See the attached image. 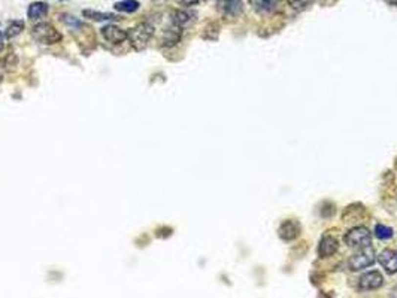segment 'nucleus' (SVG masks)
Listing matches in <instances>:
<instances>
[{
	"label": "nucleus",
	"mask_w": 397,
	"mask_h": 298,
	"mask_svg": "<svg viewBox=\"0 0 397 298\" xmlns=\"http://www.w3.org/2000/svg\"><path fill=\"white\" fill-rule=\"evenodd\" d=\"M153 35H154V25H151L150 22H140L129 32L127 41H129V43L132 45L133 49L142 51V49L147 48V45L151 41Z\"/></svg>",
	"instance_id": "nucleus-1"
},
{
	"label": "nucleus",
	"mask_w": 397,
	"mask_h": 298,
	"mask_svg": "<svg viewBox=\"0 0 397 298\" xmlns=\"http://www.w3.org/2000/svg\"><path fill=\"white\" fill-rule=\"evenodd\" d=\"M32 36L44 45H54L62 41V33L49 22L36 24L32 28Z\"/></svg>",
	"instance_id": "nucleus-2"
},
{
	"label": "nucleus",
	"mask_w": 397,
	"mask_h": 298,
	"mask_svg": "<svg viewBox=\"0 0 397 298\" xmlns=\"http://www.w3.org/2000/svg\"><path fill=\"white\" fill-rule=\"evenodd\" d=\"M345 243L350 246V248H354V249H361V248H366V246H371L372 243V234L367 228L364 227H354L351 228L345 237H344Z\"/></svg>",
	"instance_id": "nucleus-3"
},
{
	"label": "nucleus",
	"mask_w": 397,
	"mask_h": 298,
	"mask_svg": "<svg viewBox=\"0 0 397 298\" xmlns=\"http://www.w3.org/2000/svg\"><path fill=\"white\" fill-rule=\"evenodd\" d=\"M375 261H376L375 251L371 246H366V248H361L360 252L354 254L348 259V267L351 268L353 272H358V270H363V268L374 265Z\"/></svg>",
	"instance_id": "nucleus-4"
},
{
	"label": "nucleus",
	"mask_w": 397,
	"mask_h": 298,
	"mask_svg": "<svg viewBox=\"0 0 397 298\" xmlns=\"http://www.w3.org/2000/svg\"><path fill=\"white\" fill-rule=\"evenodd\" d=\"M102 36L105 41H108L112 45H120L123 42L127 41L129 38V32H126L124 28L113 25V24H108L102 28Z\"/></svg>",
	"instance_id": "nucleus-5"
},
{
	"label": "nucleus",
	"mask_w": 397,
	"mask_h": 298,
	"mask_svg": "<svg viewBox=\"0 0 397 298\" xmlns=\"http://www.w3.org/2000/svg\"><path fill=\"white\" fill-rule=\"evenodd\" d=\"M384 285V277L379 272H367L358 279V288L361 291H376Z\"/></svg>",
	"instance_id": "nucleus-6"
},
{
	"label": "nucleus",
	"mask_w": 397,
	"mask_h": 298,
	"mask_svg": "<svg viewBox=\"0 0 397 298\" xmlns=\"http://www.w3.org/2000/svg\"><path fill=\"white\" fill-rule=\"evenodd\" d=\"M181 36H182V28L172 22V25L167 27L163 32L161 39H160V45L163 48H174L181 41Z\"/></svg>",
	"instance_id": "nucleus-7"
},
{
	"label": "nucleus",
	"mask_w": 397,
	"mask_h": 298,
	"mask_svg": "<svg viewBox=\"0 0 397 298\" xmlns=\"http://www.w3.org/2000/svg\"><path fill=\"white\" fill-rule=\"evenodd\" d=\"M278 234L279 237L282 238V240H286V242H291L294 240V238L299 237L300 234V224L294 219H287V221H284L278 230Z\"/></svg>",
	"instance_id": "nucleus-8"
},
{
	"label": "nucleus",
	"mask_w": 397,
	"mask_h": 298,
	"mask_svg": "<svg viewBox=\"0 0 397 298\" xmlns=\"http://www.w3.org/2000/svg\"><path fill=\"white\" fill-rule=\"evenodd\" d=\"M379 264L385 268L388 275L397 273V249H385L378 256Z\"/></svg>",
	"instance_id": "nucleus-9"
},
{
	"label": "nucleus",
	"mask_w": 397,
	"mask_h": 298,
	"mask_svg": "<svg viewBox=\"0 0 397 298\" xmlns=\"http://www.w3.org/2000/svg\"><path fill=\"white\" fill-rule=\"evenodd\" d=\"M217 8L227 17H236L242 12L243 3L242 0H218Z\"/></svg>",
	"instance_id": "nucleus-10"
},
{
	"label": "nucleus",
	"mask_w": 397,
	"mask_h": 298,
	"mask_svg": "<svg viewBox=\"0 0 397 298\" xmlns=\"http://www.w3.org/2000/svg\"><path fill=\"white\" fill-rule=\"evenodd\" d=\"M339 249V242L337 238L331 237V235H326L323 237V240L320 242V246H318V255L321 258H327V256H331L337 252Z\"/></svg>",
	"instance_id": "nucleus-11"
},
{
	"label": "nucleus",
	"mask_w": 397,
	"mask_h": 298,
	"mask_svg": "<svg viewBox=\"0 0 397 298\" xmlns=\"http://www.w3.org/2000/svg\"><path fill=\"white\" fill-rule=\"evenodd\" d=\"M279 0H249V5L259 14H270L276 9Z\"/></svg>",
	"instance_id": "nucleus-12"
},
{
	"label": "nucleus",
	"mask_w": 397,
	"mask_h": 298,
	"mask_svg": "<svg viewBox=\"0 0 397 298\" xmlns=\"http://www.w3.org/2000/svg\"><path fill=\"white\" fill-rule=\"evenodd\" d=\"M48 14V5L44 2H35L28 6L27 9V17L30 20H41L42 17H45Z\"/></svg>",
	"instance_id": "nucleus-13"
},
{
	"label": "nucleus",
	"mask_w": 397,
	"mask_h": 298,
	"mask_svg": "<svg viewBox=\"0 0 397 298\" xmlns=\"http://www.w3.org/2000/svg\"><path fill=\"white\" fill-rule=\"evenodd\" d=\"M82 15L85 18H88V20H93V21H112V20H117L115 14L100 12V11H94V9H84Z\"/></svg>",
	"instance_id": "nucleus-14"
},
{
	"label": "nucleus",
	"mask_w": 397,
	"mask_h": 298,
	"mask_svg": "<svg viewBox=\"0 0 397 298\" xmlns=\"http://www.w3.org/2000/svg\"><path fill=\"white\" fill-rule=\"evenodd\" d=\"M194 20V14L188 11H175L172 14V22L178 27H187L191 21Z\"/></svg>",
	"instance_id": "nucleus-15"
},
{
	"label": "nucleus",
	"mask_w": 397,
	"mask_h": 298,
	"mask_svg": "<svg viewBox=\"0 0 397 298\" xmlns=\"http://www.w3.org/2000/svg\"><path fill=\"white\" fill-rule=\"evenodd\" d=\"M139 6H140V3L137 2V0H121V2H117L115 5H113V8H115L117 11L127 12V14L136 12L139 9Z\"/></svg>",
	"instance_id": "nucleus-16"
},
{
	"label": "nucleus",
	"mask_w": 397,
	"mask_h": 298,
	"mask_svg": "<svg viewBox=\"0 0 397 298\" xmlns=\"http://www.w3.org/2000/svg\"><path fill=\"white\" fill-rule=\"evenodd\" d=\"M22 30H24V22L21 20H14L8 24L5 35H6V38L12 39V38H17Z\"/></svg>",
	"instance_id": "nucleus-17"
},
{
	"label": "nucleus",
	"mask_w": 397,
	"mask_h": 298,
	"mask_svg": "<svg viewBox=\"0 0 397 298\" xmlns=\"http://www.w3.org/2000/svg\"><path fill=\"white\" fill-rule=\"evenodd\" d=\"M375 235L379 238V240H388V238L393 237V230L387 225H382V224H378L375 227Z\"/></svg>",
	"instance_id": "nucleus-18"
},
{
	"label": "nucleus",
	"mask_w": 397,
	"mask_h": 298,
	"mask_svg": "<svg viewBox=\"0 0 397 298\" xmlns=\"http://www.w3.org/2000/svg\"><path fill=\"white\" fill-rule=\"evenodd\" d=\"M309 3H310V0H288V5H290L293 9H297V11L306 8Z\"/></svg>",
	"instance_id": "nucleus-19"
},
{
	"label": "nucleus",
	"mask_w": 397,
	"mask_h": 298,
	"mask_svg": "<svg viewBox=\"0 0 397 298\" xmlns=\"http://www.w3.org/2000/svg\"><path fill=\"white\" fill-rule=\"evenodd\" d=\"M62 17H63L62 21H63L65 24H67V25H72V27H79V25H81V22H79L75 17H72V15L65 14V15H62Z\"/></svg>",
	"instance_id": "nucleus-20"
},
{
	"label": "nucleus",
	"mask_w": 397,
	"mask_h": 298,
	"mask_svg": "<svg viewBox=\"0 0 397 298\" xmlns=\"http://www.w3.org/2000/svg\"><path fill=\"white\" fill-rule=\"evenodd\" d=\"M182 6H194L198 3V0H178Z\"/></svg>",
	"instance_id": "nucleus-21"
},
{
	"label": "nucleus",
	"mask_w": 397,
	"mask_h": 298,
	"mask_svg": "<svg viewBox=\"0 0 397 298\" xmlns=\"http://www.w3.org/2000/svg\"><path fill=\"white\" fill-rule=\"evenodd\" d=\"M2 48H3V35L0 33V49H2Z\"/></svg>",
	"instance_id": "nucleus-22"
},
{
	"label": "nucleus",
	"mask_w": 397,
	"mask_h": 298,
	"mask_svg": "<svg viewBox=\"0 0 397 298\" xmlns=\"http://www.w3.org/2000/svg\"><path fill=\"white\" fill-rule=\"evenodd\" d=\"M390 5H397V0H387Z\"/></svg>",
	"instance_id": "nucleus-23"
}]
</instances>
